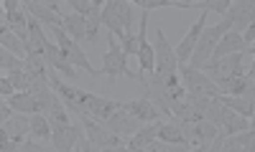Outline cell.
<instances>
[{
    "mask_svg": "<svg viewBox=\"0 0 255 152\" xmlns=\"http://www.w3.org/2000/svg\"><path fill=\"white\" fill-rule=\"evenodd\" d=\"M179 76H181V86L186 89V94H199V97H209V99L222 97L220 86L212 81L204 71H197V69H191V66H181L179 69Z\"/></svg>",
    "mask_w": 255,
    "mask_h": 152,
    "instance_id": "4",
    "label": "cell"
},
{
    "mask_svg": "<svg viewBox=\"0 0 255 152\" xmlns=\"http://www.w3.org/2000/svg\"><path fill=\"white\" fill-rule=\"evenodd\" d=\"M102 124L108 127L110 132H115L118 137H133V135L138 132V129L143 127V122H138L133 114H128L125 109H118L110 119H105Z\"/></svg>",
    "mask_w": 255,
    "mask_h": 152,
    "instance_id": "16",
    "label": "cell"
},
{
    "mask_svg": "<svg viewBox=\"0 0 255 152\" xmlns=\"http://www.w3.org/2000/svg\"><path fill=\"white\" fill-rule=\"evenodd\" d=\"M77 152H102L100 147H95L90 140H87V135H82L79 137V142H77Z\"/></svg>",
    "mask_w": 255,
    "mask_h": 152,
    "instance_id": "41",
    "label": "cell"
},
{
    "mask_svg": "<svg viewBox=\"0 0 255 152\" xmlns=\"http://www.w3.org/2000/svg\"><path fill=\"white\" fill-rule=\"evenodd\" d=\"M248 129H250V119H245L243 114H238V112H232L230 106H225V117H222L220 132H225L227 137H232V135L248 132Z\"/></svg>",
    "mask_w": 255,
    "mask_h": 152,
    "instance_id": "25",
    "label": "cell"
},
{
    "mask_svg": "<svg viewBox=\"0 0 255 152\" xmlns=\"http://www.w3.org/2000/svg\"><path fill=\"white\" fill-rule=\"evenodd\" d=\"M222 117H225V104L220 101V97L217 99H212V104L207 106V112H204V119L207 122H212L217 129L222 127Z\"/></svg>",
    "mask_w": 255,
    "mask_h": 152,
    "instance_id": "33",
    "label": "cell"
},
{
    "mask_svg": "<svg viewBox=\"0 0 255 152\" xmlns=\"http://www.w3.org/2000/svg\"><path fill=\"white\" fill-rule=\"evenodd\" d=\"M123 109L128 112V114H133L138 122H143V124H151V122H161V112H158V106L148 99V97H143V99H135V101H123Z\"/></svg>",
    "mask_w": 255,
    "mask_h": 152,
    "instance_id": "17",
    "label": "cell"
},
{
    "mask_svg": "<svg viewBox=\"0 0 255 152\" xmlns=\"http://www.w3.org/2000/svg\"><path fill=\"white\" fill-rule=\"evenodd\" d=\"M3 26L10 28L20 41H28V13L18 0H3Z\"/></svg>",
    "mask_w": 255,
    "mask_h": 152,
    "instance_id": "9",
    "label": "cell"
},
{
    "mask_svg": "<svg viewBox=\"0 0 255 152\" xmlns=\"http://www.w3.org/2000/svg\"><path fill=\"white\" fill-rule=\"evenodd\" d=\"M74 152H77V150H74Z\"/></svg>",
    "mask_w": 255,
    "mask_h": 152,
    "instance_id": "46",
    "label": "cell"
},
{
    "mask_svg": "<svg viewBox=\"0 0 255 152\" xmlns=\"http://www.w3.org/2000/svg\"><path fill=\"white\" fill-rule=\"evenodd\" d=\"M220 101H222L225 106H230L232 112L243 114L245 119H250V117H253V112H255V104H253V101H248V99H243V97H227V94H222V97H220Z\"/></svg>",
    "mask_w": 255,
    "mask_h": 152,
    "instance_id": "30",
    "label": "cell"
},
{
    "mask_svg": "<svg viewBox=\"0 0 255 152\" xmlns=\"http://www.w3.org/2000/svg\"><path fill=\"white\" fill-rule=\"evenodd\" d=\"M46 61H49V69H54V71H59L61 76H67L72 84H74V79H77V69H74V63L69 61V56L64 53L56 43H51V46L46 49Z\"/></svg>",
    "mask_w": 255,
    "mask_h": 152,
    "instance_id": "18",
    "label": "cell"
},
{
    "mask_svg": "<svg viewBox=\"0 0 255 152\" xmlns=\"http://www.w3.org/2000/svg\"><path fill=\"white\" fill-rule=\"evenodd\" d=\"M108 8L125 28V33H133V23H135V15H133V3H128V0H108L105 3Z\"/></svg>",
    "mask_w": 255,
    "mask_h": 152,
    "instance_id": "23",
    "label": "cell"
},
{
    "mask_svg": "<svg viewBox=\"0 0 255 152\" xmlns=\"http://www.w3.org/2000/svg\"><path fill=\"white\" fill-rule=\"evenodd\" d=\"M61 28L67 31V36L72 41H87V18L79 15V13H64V23Z\"/></svg>",
    "mask_w": 255,
    "mask_h": 152,
    "instance_id": "24",
    "label": "cell"
},
{
    "mask_svg": "<svg viewBox=\"0 0 255 152\" xmlns=\"http://www.w3.org/2000/svg\"><path fill=\"white\" fill-rule=\"evenodd\" d=\"M102 152H130V147L120 145V147H110V150H102Z\"/></svg>",
    "mask_w": 255,
    "mask_h": 152,
    "instance_id": "44",
    "label": "cell"
},
{
    "mask_svg": "<svg viewBox=\"0 0 255 152\" xmlns=\"http://www.w3.org/2000/svg\"><path fill=\"white\" fill-rule=\"evenodd\" d=\"M120 46H123V51L128 53V56H133V58H138V51H140V41H138V31L135 33H128L123 41H120Z\"/></svg>",
    "mask_w": 255,
    "mask_h": 152,
    "instance_id": "37",
    "label": "cell"
},
{
    "mask_svg": "<svg viewBox=\"0 0 255 152\" xmlns=\"http://www.w3.org/2000/svg\"><path fill=\"white\" fill-rule=\"evenodd\" d=\"M153 51H156V71L158 74H176L179 58H176V49L166 41L163 28H156V41H153Z\"/></svg>",
    "mask_w": 255,
    "mask_h": 152,
    "instance_id": "8",
    "label": "cell"
},
{
    "mask_svg": "<svg viewBox=\"0 0 255 152\" xmlns=\"http://www.w3.org/2000/svg\"><path fill=\"white\" fill-rule=\"evenodd\" d=\"M248 76L255 81V56H253V63H250V69H248Z\"/></svg>",
    "mask_w": 255,
    "mask_h": 152,
    "instance_id": "45",
    "label": "cell"
},
{
    "mask_svg": "<svg viewBox=\"0 0 255 152\" xmlns=\"http://www.w3.org/2000/svg\"><path fill=\"white\" fill-rule=\"evenodd\" d=\"M243 51H248V43H245L243 33L230 31V33H225V38L220 41V46L215 49V56H212V58H225V56L243 53Z\"/></svg>",
    "mask_w": 255,
    "mask_h": 152,
    "instance_id": "21",
    "label": "cell"
},
{
    "mask_svg": "<svg viewBox=\"0 0 255 152\" xmlns=\"http://www.w3.org/2000/svg\"><path fill=\"white\" fill-rule=\"evenodd\" d=\"M133 5H138V8L145 10V13H151V10H156V8H174V0H135Z\"/></svg>",
    "mask_w": 255,
    "mask_h": 152,
    "instance_id": "38",
    "label": "cell"
},
{
    "mask_svg": "<svg viewBox=\"0 0 255 152\" xmlns=\"http://www.w3.org/2000/svg\"><path fill=\"white\" fill-rule=\"evenodd\" d=\"M230 5H232V0H191V8H199V10H204V13H220L222 18L227 15V10H230Z\"/></svg>",
    "mask_w": 255,
    "mask_h": 152,
    "instance_id": "32",
    "label": "cell"
},
{
    "mask_svg": "<svg viewBox=\"0 0 255 152\" xmlns=\"http://www.w3.org/2000/svg\"><path fill=\"white\" fill-rule=\"evenodd\" d=\"M222 152H245V150H243L235 140H232V137H227V140H225V145H222Z\"/></svg>",
    "mask_w": 255,
    "mask_h": 152,
    "instance_id": "43",
    "label": "cell"
},
{
    "mask_svg": "<svg viewBox=\"0 0 255 152\" xmlns=\"http://www.w3.org/2000/svg\"><path fill=\"white\" fill-rule=\"evenodd\" d=\"M207 15H209V13H204V10H202V15L194 20V26L189 28V33L181 38V43L176 46V58H179V66H186V63L191 61V53H194L197 43H199V38H202V33H204V28H207Z\"/></svg>",
    "mask_w": 255,
    "mask_h": 152,
    "instance_id": "13",
    "label": "cell"
},
{
    "mask_svg": "<svg viewBox=\"0 0 255 152\" xmlns=\"http://www.w3.org/2000/svg\"><path fill=\"white\" fill-rule=\"evenodd\" d=\"M23 10L49 28H61V23H64L61 3H56V0H26Z\"/></svg>",
    "mask_w": 255,
    "mask_h": 152,
    "instance_id": "6",
    "label": "cell"
},
{
    "mask_svg": "<svg viewBox=\"0 0 255 152\" xmlns=\"http://www.w3.org/2000/svg\"><path fill=\"white\" fill-rule=\"evenodd\" d=\"M118 109H123V101H113V99H105V97H97L92 92H87L84 97V104H82V114H87L97 122H105L110 119Z\"/></svg>",
    "mask_w": 255,
    "mask_h": 152,
    "instance_id": "11",
    "label": "cell"
},
{
    "mask_svg": "<svg viewBox=\"0 0 255 152\" xmlns=\"http://www.w3.org/2000/svg\"><path fill=\"white\" fill-rule=\"evenodd\" d=\"M225 18L232 20V31L245 33L248 26L255 23V0H232Z\"/></svg>",
    "mask_w": 255,
    "mask_h": 152,
    "instance_id": "14",
    "label": "cell"
},
{
    "mask_svg": "<svg viewBox=\"0 0 255 152\" xmlns=\"http://www.w3.org/2000/svg\"><path fill=\"white\" fill-rule=\"evenodd\" d=\"M15 152H46V150H44V145H41V142H36L33 137H28V140H23V142L18 145Z\"/></svg>",
    "mask_w": 255,
    "mask_h": 152,
    "instance_id": "39",
    "label": "cell"
},
{
    "mask_svg": "<svg viewBox=\"0 0 255 152\" xmlns=\"http://www.w3.org/2000/svg\"><path fill=\"white\" fill-rule=\"evenodd\" d=\"M245 58H248V51H243V53H232V56H225V58H212L202 71H204L212 81H215L217 86H222V84H227L230 79L245 76V74H248V69H245Z\"/></svg>",
    "mask_w": 255,
    "mask_h": 152,
    "instance_id": "3",
    "label": "cell"
},
{
    "mask_svg": "<svg viewBox=\"0 0 255 152\" xmlns=\"http://www.w3.org/2000/svg\"><path fill=\"white\" fill-rule=\"evenodd\" d=\"M161 124H163V122H151V124H143V127L138 129V132H135L130 140H128V147H130V150H143V152H145V147H148V145L158 140Z\"/></svg>",
    "mask_w": 255,
    "mask_h": 152,
    "instance_id": "22",
    "label": "cell"
},
{
    "mask_svg": "<svg viewBox=\"0 0 255 152\" xmlns=\"http://www.w3.org/2000/svg\"><path fill=\"white\" fill-rule=\"evenodd\" d=\"M8 104L13 106L15 114H28V117H31V112L38 114V101L33 99L31 92H15V94L8 99Z\"/></svg>",
    "mask_w": 255,
    "mask_h": 152,
    "instance_id": "26",
    "label": "cell"
},
{
    "mask_svg": "<svg viewBox=\"0 0 255 152\" xmlns=\"http://www.w3.org/2000/svg\"><path fill=\"white\" fill-rule=\"evenodd\" d=\"M217 135H220V129L212 124V122H207V119L194 122V127H191V135H189V145H191V147H209L212 142L217 140Z\"/></svg>",
    "mask_w": 255,
    "mask_h": 152,
    "instance_id": "19",
    "label": "cell"
},
{
    "mask_svg": "<svg viewBox=\"0 0 255 152\" xmlns=\"http://www.w3.org/2000/svg\"><path fill=\"white\" fill-rule=\"evenodd\" d=\"M108 46H110V49L105 51V56H102V69H100V74L108 76L110 84H115L118 76H128V79L140 81L143 86H148V76H145V74L133 71L130 66H128V53L123 51L120 41H118L113 33H108Z\"/></svg>",
    "mask_w": 255,
    "mask_h": 152,
    "instance_id": "1",
    "label": "cell"
},
{
    "mask_svg": "<svg viewBox=\"0 0 255 152\" xmlns=\"http://www.w3.org/2000/svg\"><path fill=\"white\" fill-rule=\"evenodd\" d=\"M67 5L72 8V13H79V15H92V10L97 5H102V0H67Z\"/></svg>",
    "mask_w": 255,
    "mask_h": 152,
    "instance_id": "35",
    "label": "cell"
},
{
    "mask_svg": "<svg viewBox=\"0 0 255 152\" xmlns=\"http://www.w3.org/2000/svg\"><path fill=\"white\" fill-rule=\"evenodd\" d=\"M138 41H140V51H138V69L151 76L156 71V51H153V43L148 41V13L143 10L140 15V26H138Z\"/></svg>",
    "mask_w": 255,
    "mask_h": 152,
    "instance_id": "12",
    "label": "cell"
},
{
    "mask_svg": "<svg viewBox=\"0 0 255 152\" xmlns=\"http://www.w3.org/2000/svg\"><path fill=\"white\" fill-rule=\"evenodd\" d=\"M77 117H79V124H82V129H84V135H87V140H90L95 147L110 150V147H120V145H123L120 137H118L115 132H110L105 124L95 122V119L87 117V114H77Z\"/></svg>",
    "mask_w": 255,
    "mask_h": 152,
    "instance_id": "7",
    "label": "cell"
},
{
    "mask_svg": "<svg viewBox=\"0 0 255 152\" xmlns=\"http://www.w3.org/2000/svg\"><path fill=\"white\" fill-rule=\"evenodd\" d=\"M158 140H161V142H168V145H189L176 119H171V122H163V124H161ZM189 147H191V145H189Z\"/></svg>",
    "mask_w": 255,
    "mask_h": 152,
    "instance_id": "27",
    "label": "cell"
},
{
    "mask_svg": "<svg viewBox=\"0 0 255 152\" xmlns=\"http://www.w3.org/2000/svg\"><path fill=\"white\" fill-rule=\"evenodd\" d=\"M0 132L8 135L10 140H18V142L28 140V135H31V117L28 114H13L10 122L0 124Z\"/></svg>",
    "mask_w": 255,
    "mask_h": 152,
    "instance_id": "20",
    "label": "cell"
},
{
    "mask_svg": "<svg viewBox=\"0 0 255 152\" xmlns=\"http://www.w3.org/2000/svg\"><path fill=\"white\" fill-rule=\"evenodd\" d=\"M13 94H15V86L10 84L8 76H3V79H0V97H3V99H10Z\"/></svg>",
    "mask_w": 255,
    "mask_h": 152,
    "instance_id": "40",
    "label": "cell"
},
{
    "mask_svg": "<svg viewBox=\"0 0 255 152\" xmlns=\"http://www.w3.org/2000/svg\"><path fill=\"white\" fill-rule=\"evenodd\" d=\"M10 109H13V106L8 104V99H3V104H0V124H5V122H10V119H13Z\"/></svg>",
    "mask_w": 255,
    "mask_h": 152,
    "instance_id": "42",
    "label": "cell"
},
{
    "mask_svg": "<svg viewBox=\"0 0 255 152\" xmlns=\"http://www.w3.org/2000/svg\"><path fill=\"white\" fill-rule=\"evenodd\" d=\"M26 69V61L18 58L15 53H10L8 49L0 51V71H3V76L13 74V71H23Z\"/></svg>",
    "mask_w": 255,
    "mask_h": 152,
    "instance_id": "31",
    "label": "cell"
},
{
    "mask_svg": "<svg viewBox=\"0 0 255 152\" xmlns=\"http://www.w3.org/2000/svg\"><path fill=\"white\" fill-rule=\"evenodd\" d=\"M8 79H10V84L15 86V92H31V84H33V76L23 69V71H13V74H8Z\"/></svg>",
    "mask_w": 255,
    "mask_h": 152,
    "instance_id": "36",
    "label": "cell"
},
{
    "mask_svg": "<svg viewBox=\"0 0 255 152\" xmlns=\"http://www.w3.org/2000/svg\"><path fill=\"white\" fill-rule=\"evenodd\" d=\"M105 5V3H102ZM102 5H97L95 10H92V15H87V41H97V36H100V26H102Z\"/></svg>",
    "mask_w": 255,
    "mask_h": 152,
    "instance_id": "34",
    "label": "cell"
},
{
    "mask_svg": "<svg viewBox=\"0 0 255 152\" xmlns=\"http://www.w3.org/2000/svg\"><path fill=\"white\" fill-rule=\"evenodd\" d=\"M51 132H54V127H51V122H49V117L46 114H31V137L33 140H46V142H51Z\"/></svg>",
    "mask_w": 255,
    "mask_h": 152,
    "instance_id": "28",
    "label": "cell"
},
{
    "mask_svg": "<svg viewBox=\"0 0 255 152\" xmlns=\"http://www.w3.org/2000/svg\"><path fill=\"white\" fill-rule=\"evenodd\" d=\"M31 94H33V99L38 101V112H41V114H51L56 106L64 104V101L59 99V94L54 92V86H51L49 76H38V79H33V84H31Z\"/></svg>",
    "mask_w": 255,
    "mask_h": 152,
    "instance_id": "10",
    "label": "cell"
},
{
    "mask_svg": "<svg viewBox=\"0 0 255 152\" xmlns=\"http://www.w3.org/2000/svg\"><path fill=\"white\" fill-rule=\"evenodd\" d=\"M0 43H3V49H8V51H10V53H15L18 58H20V56L26 58V43L20 41L10 28H5V26L0 28Z\"/></svg>",
    "mask_w": 255,
    "mask_h": 152,
    "instance_id": "29",
    "label": "cell"
},
{
    "mask_svg": "<svg viewBox=\"0 0 255 152\" xmlns=\"http://www.w3.org/2000/svg\"><path fill=\"white\" fill-rule=\"evenodd\" d=\"M82 124H61V127H54V132H51V147L56 152H72L82 137Z\"/></svg>",
    "mask_w": 255,
    "mask_h": 152,
    "instance_id": "15",
    "label": "cell"
},
{
    "mask_svg": "<svg viewBox=\"0 0 255 152\" xmlns=\"http://www.w3.org/2000/svg\"><path fill=\"white\" fill-rule=\"evenodd\" d=\"M51 33H54V38H56V46H59L64 53H67V56H69V61L74 63V69L87 71L92 79H95V76H100V71H97V69L92 66V63H90L87 53L82 51V46H79L77 41H72V38L67 36V31H64V28H51Z\"/></svg>",
    "mask_w": 255,
    "mask_h": 152,
    "instance_id": "5",
    "label": "cell"
},
{
    "mask_svg": "<svg viewBox=\"0 0 255 152\" xmlns=\"http://www.w3.org/2000/svg\"><path fill=\"white\" fill-rule=\"evenodd\" d=\"M230 31H232V20L230 18H222L217 26H207L202 38H199V43H197V49H194V53H191V61L186 63V66L202 71L212 61V56H215V49L220 46V41L225 38V33H230Z\"/></svg>",
    "mask_w": 255,
    "mask_h": 152,
    "instance_id": "2",
    "label": "cell"
}]
</instances>
